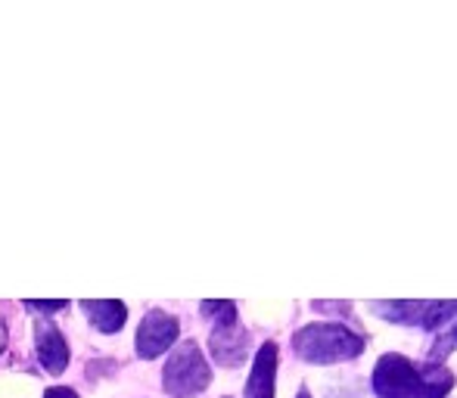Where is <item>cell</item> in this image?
<instances>
[{
  "mask_svg": "<svg viewBox=\"0 0 457 398\" xmlns=\"http://www.w3.org/2000/svg\"><path fill=\"white\" fill-rule=\"evenodd\" d=\"M246 330H243L237 320H230V324H215V330H212L209 336V345H212V355H215L218 364H224V368H237V364H243V358H246Z\"/></svg>",
  "mask_w": 457,
  "mask_h": 398,
  "instance_id": "5",
  "label": "cell"
},
{
  "mask_svg": "<svg viewBox=\"0 0 457 398\" xmlns=\"http://www.w3.org/2000/svg\"><path fill=\"white\" fill-rule=\"evenodd\" d=\"M454 377L445 368H414L402 355H383L373 370V389L383 398H445Z\"/></svg>",
  "mask_w": 457,
  "mask_h": 398,
  "instance_id": "1",
  "label": "cell"
},
{
  "mask_svg": "<svg viewBox=\"0 0 457 398\" xmlns=\"http://www.w3.org/2000/svg\"><path fill=\"white\" fill-rule=\"evenodd\" d=\"M69 302L66 299H56V302H37V299H25V308H31V311H62Z\"/></svg>",
  "mask_w": 457,
  "mask_h": 398,
  "instance_id": "9",
  "label": "cell"
},
{
  "mask_svg": "<svg viewBox=\"0 0 457 398\" xmlns=\"http://www.w3.org/2000/svg\"><path fill=\"white\" fill-rule=\"evenodd\" d=\"M293 343H295V352H299L305 361H314V364L345 361V358H355L358 352L364 349V339L343 324H308L295 333Z\"/></svg>",
  "mask_w": 457,
  "mask_h": 398,
  "instance_id": "2",
  "label": "cell"
},
{
  "mask_svg": "<svg viewBox=\"0 0 457 398\" xmlns=\"http://www.w3.org/2000/svg\"><path fill=\"white\" fill-rule=\"evenodd\" d=\"M274 370H277V345L268 343L255 355V368L249 377V398H274Z\"/></svg>",
  "mask_w": 457,
  "mask_h": 398,
  "instance_id": "7",
  "label": "cell"
},
{
  "mask_svg": "<svg viewBox=\"0 0 457 398\" xmlns=\"http://www.w3.org/2000/svg\"><path fill=\"white\" fill-rule=\"evenodd\" d=\"M81 308H85V314L91 318V324L100 327L103 333L121 330V324H125V318H128L125 302H119V299H87V302H81Z\"/></svg>",
  "mask_w": 457,
  "mask_h": 398,
  "instance_id": "8",
  "label": "cell"
},
{
  "mask_svg": "<svg viewBox=\"0 0 457 398\" xmlns=\"http://www.w3.org/2000/svg\"><path fill=\"white\" fill-rule=\"evenodd\" d=\"M4 345H6V324H4V318H0V352H4Z\"/></svg>",
  "mask_w": 457,
  "mask_h": 398,
  "instance_id": "11",
  "label": "cell"
},
{
  "mask_svg": "<svg viewBox=\"0 0 457 398\" xmlns=\"http://www.w3.org/2000/svg\"><path fill=\"white\" fill-rule=\"evenodd\" d=\"M175 339H178V318L153 308V311H146L144 324H140V330H137V355L156 358V355H162L165 349H171Z\"/></svg>",
  "mask_w": 457,
  "mask_h": 398,
  "instance_id": "4",
  "label": "cell"
},
{
  "mask_svg": "<svg viewBox=\"0 0 457 398\" xmlns=\"http://www.w3.org/2000/svg\"><path fill=\"white\" fill-rule=\"evenodd\" d=\"M454 339H457V327H454Z\"/></svg>",
  "mask_w": 457,
  "mask_h": 398,
  "instance_id": "13",
  "label": "cell"
},
{
  "mask_svg": "<svg viewBox=\"0 0 457 398\" xmlns=\"http://www.w3.org/2000/svg\"><path fill=\"white\" fill-rule=\"evenodd\" d=\"M299 398H308V393H299Z\"/></svg>",
  "mask_w": 457,
  "mask_h": 398,
  "instance_id": "12",
  "label": "cell"
},
{
  "mask_svg": "<svg viewBox=\"0 0 457 398\" xmlns=\"http://www.w3.org/2000/svg\"><path fill=\"white\" fill-rule=\"evenodd\" d=\"M35 345H37V358H41L44 370L50 374H62L69 364V345L62 339V333L56 330L47 320H37L35 324Z\"/></svg>",
  "mask_w": 457,
  "mask_h": 398,
  "instance_id": "6",
  "label": "cell"
},
{
  "mask_svg": "<svg viewBox=\"0 0 457 398\" xmlns=\"http://www.w3.org/2000/svg\"><path fill=\"white\" fill-rule=\"evenodd\" d=\"M209 383H212V370H209V364H205L199 345L196 343L178 345V349L171 352L169 364H165V377H162L165 393L175 398H193L203 393Z\"/></svg>",
  "mask_w": 457,
  "mask_h": 398,
  "instance_id": "3",
  "label": "cell"
},
{
  "mask_svg": "<svg viewBox=\"0 0 457 398\" xmlns=\"http://www.w3.org/2000/svg\"><path fill=\"white\" fill-rule=\"evenodd\" d=\"M44 398H79L72 393V389H66V386H56V389H47V395Z\"/></svg>",
  "mask_w": 457,
  "mask_h": 398,
  "instance_id": "10",
  "label": "cell"
}]
</instances>
